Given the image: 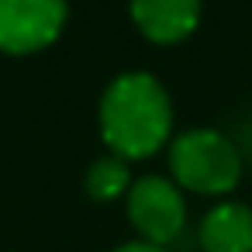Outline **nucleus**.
Instances as JSON below:
<instances>
[{"label":"nucleus","mask_w":252,"mask_h":252,"mask_svg":"<svg viewBox=\"0 0 252 252\" xmlns=\"http://www.w3.org/2000/svg\"><path fill=\"white\" fill-rule=\"evenodd\" d=\"M173 128V104L152 73H121L100 97V138L118 159H145L162 149Z\"/></svg>","instance_id":"f257e3e1"},{"label":"nucleus","mask_w":252,"mask_h":252,"mask_svg":"<svg viewBox=\"0 0 252 252\" xmlns=\"http://www.w3.org/2000/svg\"><path fill=\"white\" fill-rule=\"evenodd\" d=\"M169 169L193 193H228L242 180L238 145L214 128H190L169 145Z\"/></svg>","instance_id":"f03ea898"},{"label":"nucleus","mask_w":252,"mask_h":252,"mask_svg":"<svg viewBox=\"0 0 252 252\" xmlns=\"http://www.w3.org/2000/svg\"><path fill=\"white\" fill-rule=\"evenodd\" d=\"M128 218L149 245H169L187 224V204L180 187L156 173L138 176L128 190Z\"/></svg>","instance_id":"7ed1b4c3"},{"label":"nucleus","mask_w":252,"mask_h":252,"mask_svg":"<svg viewBox=\"0 0 252 252\" xmlns=\"http://www.w3.org/2000/svg\"><path fill=\"white\" fill-rule=\"evenodd\" d=\"M66 18L63 0H0V52L28 56L52 45Z\"/></svg>","instance_id":"20e7f679"},{"label":"nucleus","mask_w":252,"mask_h":252,"mask_svg":"<svg viewBox=\"0 0 252 252\" xmlns=\"http://www.w3.org/2000/svg\"><path fill=\"white\" fill-rule=\"evenodd\" d=\"M128 14L149 42L169 45V42L187 38L197 28L200 4L197 0H142V4L128 7Z\"/></svg>","instance_id":"39448f33"},{"label":"nucleus","mask_w":252,"mask_h":252,"mask_svg":"<svg viewBox=\"0 0 252 252\" xmlns=\"http://www.w3.org/2000/svg\"><path fill=\"white\" fill-rule=\"evenodd\" d=\"M204 252H252V207L238 200H221L200 221Z\"/></svg>","instance_id":"423d86ee"},{"label":"nucleus","mask_w":252,"mask_h":252,"mask_svg":"<svg viewBox=\"0 0 252 252\" xmlns=\"http://www.w3.org/2000/svg\"><path fill=\"white\" fill-rule=\"evenodd\" d=\"M131 190V169L125 159L118 156H100L90 169H87V193L94 200H114V197H128Z\"/></svg>","instance_id":"0eeeda50"},{"label":"nucleus","mask_w":252,"mask_h":252,"mask_svg":"<svg viewBox=\"0 0 252 252\" xmlns=\"http://www.w3.org/2000/svg\"><path fill=\"white\" fill-rule=\"evenodd\" d=\"M114 252H166V249L149 245V242H128V245H121V249H114Z\"/></svg>","instance_id":"6e6552de"}]
</instances>
